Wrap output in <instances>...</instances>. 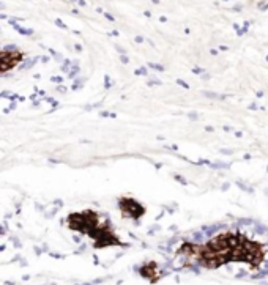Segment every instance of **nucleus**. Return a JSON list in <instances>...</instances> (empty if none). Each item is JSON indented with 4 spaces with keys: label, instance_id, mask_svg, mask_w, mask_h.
Here are the masks:
<instances>
[{
    "label": "nucleus",
    "instance_id": "obj_1",
    "mask_svg": "<svg viewBox=\"0 0 268 285\" xmlns=\"http://www.w3.org/2000/svg\"><path fill=\"white\" fill-rule=\"evenodd\" d=\"M180 255L188 265H199L207 269H216L233 262L257 268L265 260V247L241 233L224 232L204 244H183Z\"/></svg>",
    "mask_w": 268,
    "mask_h": 285
},
{
    "label": "nucleus",
    "instance_id": "obj_2",
    "mask_svg": "<svg viewBox=\"0 0 268 285\" xmlns=\"http://www.w3.org/2000/svg\"><path fill=\"white\" fill-rule=\"evenodd\" d=\"M22 60L19 52H0V73H5L11 68H14Z\"/></svg>",
    "mask_w": 268,
    "mask_h": 285
},
{
    "label": "nucleus",
    "instance_id": "obj_3",
    "mask_svg": "<svg viewBox=\"0 0 268 285\" xmlns=\"http://www.w3.org/2000/svg\"><path fill=\"white\" fill-rule=\"evenodd\" d=\"M0 233H2V230H0Z\"/></svg>",
    "mask_w": 268,
    "mask_h": 285
}]
</instances>
